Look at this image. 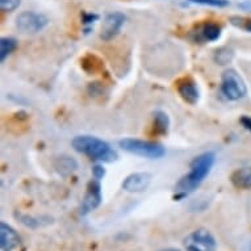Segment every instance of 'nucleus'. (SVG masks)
I'll list each match as a JSON object with an SVG mask.
<instances>
[{
    "instance_id": "obj_16",
    "label": "nucleus",
    "mask_w": 251,
    "mask_h": 251,
    "mask_svg": "<svg viewBox=\"0 0 251 251\" xmlns=\"http://www.w3.org/2000/svg\"><path fill=\"white\" fill-rule=\"evenodd\" d=\"M233 57H234V51L229 49V48H226V46L218 48L217 50H214L213 59L220 66H225L227 63H230L233 61Z\"/></svg>"
},
{
    "instance_id": "obj_25",
    "label": "nucleus",
    "mask_w": 251,
    "mask_h": 251,
    "mask_svg": "<svg viewBox=\"0 0 251 251\" xmlns=\"http://www.w3.org/2000/svg\"><path fill=\"white\" fill-rule=\"evenodd\" d=\"M159 251H180L179 249H174V247H169V249H163V250H159Z\"/></svg>"
},
{
    "instance_id": "obj_9",
    "label": "nucleus",
    "mask_w": 251,
    "mask_h": 251,
    "mask_svg": "<svg viewBox=\"0 0 251 251\" xmlns=\"http://www.w3.org/2000/svg\"><path fill=\"white\" fill-rule=\"evenodd\" d=\"M126 17L121 12H111L108 13L101 25V33H100V38L103 41H111L120 33V30L125 24Z\"/></svg>"
},
{
    "instance_id": "obj_3",
    "label": "nucleus",
    "mask_w": 251,
    "mask_h": 251,
    "mask_svg": "<svg viewBox=\"0 0 251 251\" xmlns=\"http://www.w3.org/2000/svg\"><path fill=\"white\" fill-rule=\"evenodd\" d=\"M120 148L134 155L148 158V159H161L165 156L166 149L163 145L154 141L138 140V138H124L119 142Z\"/></svg>"
},
{
    "instance_id": "obj_12",
    "label": "nucleus",
    "mask_w": 251,
    "mask_h": 251,
    "mask_svg": "<svg viewBox=\"0 0 251 251\" xmlns=\"http://www.w3.org/2000/svg\"><path fill=\"white\" fill-rule=\"evenodd\" d=\"M21 246L19 233L7 223L0 224V247L1 251H16Z\"/></svg>"
},
{
    "instance_id": "obj_17",
    "label": "nucleus",
    "mask_w": 251,
    "mask_h": 251,
    "mask_svg": "<svg viewBox=\"0 0 251 251\" xmlns=\"http://www.w3.org/2000/svg\"><path fill=\"white\" fill-rule=\"evenodd\" d=\"M55 167H57L59 173L63 174V175H67V174L74 173L75 170L78 169V163L70 156H59Z\"/></svg>"
},
{
    "instance_id": "obj_1",
    "label": "nucleus",
    "mask_w": 251,
    "mask_h": 251,
    "mask_svg": "<svg viewBox=\"0 0 251 251\" xmlns=\"http://www.w3.org/2000/svg\"><path fill=\"white\" fill-rule=\"evenodd\" d=\"M214 162H216V155L212 151L202 152L200 155L195 156L194 161L191 162L190 173L181 176L180 180L175 185L174 200L180 201L181 199L187 198L188 195L198 190L212 171Z\"/></svg>"
},
{
    "instance_id": "obj_2",
    "label": "nucleus",
    "mask_w": 251,
    "mask_h": 251,
    "mask_svg": "<svg viewBox=\"0 0 251 251\" xmlns=\"http://www.w3.org/2000/svg\"><path fill=\"white\" fill-rule=\"evenodd\" d=\"M71 145L74 150L88 156L92 161L112 163L119 159V154L111 148V145L99 137L90 134H80L73 138Z\"/></svg>"
},
{
    "instance_id": "obj_6",
    "label": "nucleus",
    "mask_w": 251,
    "mask_h": 251,
    "mask_svg": "<svg viewBox=\"0 0 251 251\" xmlns=\"http://www.w3.org/2000/svg\"><path fill=\"white\" fill-rule=\"evenodd\" d=\"M49 20L45 15L33 11H25L16 17V28L23 34H36L48 26Z\"/></svg>"
},
{
    "instance_id": "obj_15",
    "label": "nucleus",
    "mask_w": 251,
    "mask_h": 251,
    "mask_svg": "<svg viewBox=\"0 0 251 251\" xmlns=\"http://www.w3.org/2000/svg\"><path fill=\"white\" fill-rule=\"evenodd\" d=\"M17 41L16 38L13 37H3L0 40V59L1 62H4L7 57H9L11 54L16 50Z\"/></svg>"
},
{
    "instance_id": "obj_4",
    "label": "nucleus",
    "mask_w": 251,
    "mask_h": 251,
    "mask_svg": "<svg viewBox=\"0 0 251 251\" xmlns=\"http://www.w3.org/2000/svg\"><path fill=\"white\" fill-rule=\"evenodd\" d=\"M221 92L227 100L231 101L242 99L246 96V83L234 69H227L221 75Z\"/></svg>"
},
{
    "instance_id": "obj_14",
    "label": "nucleus",
    "mask_w": 251,
    "mask_h": 251,
    "mask_svg": "<svg viewBox=\"0 0 251 251\" xmlns=\"http://www.w3.org/2000/svg\"><path fill=\"white\" fill-rule=\"evenodd\" d=\"M152 128L156 134H167L170 129V119L163 111H155L152 115Z\"/></svg>"
},
{
    "instance_id": "obj_10",
    "label": "nucleus",
    "mask_w": 251,
    "mask_h": 251,
    "mask_svg": "<svg viewBox=\"0 0 251 251\" xmlns=\"http://www.w3.org/2000/svg\"><path fill=\"white\" fill-rule=\"evenodd\" d=\"M152 175L146 171H140V173H133L124 179L121 183V188L130 194H140L149 188L151 183Z\"/></svg>"
},
{
    "instance_id": "obj_7",
    "label": "nucleus",
    "mask_w": 251,
    "mask_h": 251,
    "mask_svg": "<svg viewBox=\"0 0 251 251\" xmlns=\"http://www.w3.org/2000/svg\"><path fill=\"white\" fill-rule=\"evenodd\" d=\"M188 36L195 44L214 42L221 37V26L212 21H205V23L196 25L192 30H190Z\"/></svg>"
},
{
    "instance_id": "obj_11",
    "label": "nucleus",
    "mask_w": 251,
    "mask_h": 251,
    "mask_svg": "<svg viewBox=\"0 0 251 251\" xmlns=\"http://www.w3.org/2000/svg\"><path fill=\"white\" fill-rule=\"evenodd\" d=\"M177 94L180 95V98L184 100L185 103L195 105L200 99V91H199L198 83L195 82L191 76H184L180 78L175 83Z\"/></svg>"
},
{
    "instance_id": "obj_20",
    "label": "nucleus",
    "mask_w": 251,
    "mask_h": 251,
    "mask_svg": "<svg viewBox=\"0 0 251 251\" xmlns=\"http://www.w3.org/2000/svg\"><path fill=\"white\" fill-rule=\"evenodd\" d=\"M190 3L199 5H206V7H214V8H224L229 5V0H188Z\"/></svg>"
},
{
    "instance_id": "obj_18",
    "label": "nucleus",
    "mask_w": 251,
    "mask_h": 251,
    "mask_svg": "<svg viewBox=\"0 0 251 251\" xmlns=\"http://www.w3.org/2000/svg\"><path fill=\"white\" fill-rule=\"evenodd\" d=\"M19 221H20L23 225H25L26 227H30V229H36V227H40L42 225H48L49 223H44L42 218L40 217H32V216H28V214H23V216H17Z\"/></svg>"
},
{
    "instance_id": "obj_24",
    "label": "nucleus",
    "mask_w": 251,
    "mask_h": 251,
    "mask_svg": "<svg viewBox=\"0 0 251 251\" xmlns=\"http://www.w3.org/2000/svg\"><path fill=\"white\" fill-rule=\"evenodd\" d=\"M241 123L243 124V126H245V128L249 129V130L251 132V119L250 117H246V116H245V117H242V119H241Z\"/></svg>"
},
{
    "instance_id": "obj_8",
    "label": "nucleus",
    "mask_w": 251,
    "mask_h": 251,
    "mask_svg": "<svg viewBox=\"0 0 251 251\" xmlns=\"http://www.w3.org/2000/svg\"><path fill=\"white\" fill-rule=\"evenodd\" d=\"M101 201H103V194H101L100 180L94 179L87 184L86 194H84L82 206H80V214L87 216L91 212H94V210L99 208Z\"/></svg>"
},
{
    "instance_id": "obj_5",
    "label": "nucleus",
    "mask_w": 251,
    "mask_h": 251,
    "mask_svg": "<svg viewBox=\"0 0 251 251\" xmlns=\"http://www.w3.org/2000/svg\"><path fill=\"white\" fill-rule=\"evenodd\" d=\"M185 251H216L217 241L208 229L199 227L183 239Z\"/></svg>"
},
{
    "instance_id": "obj_21",
    "label": "nucleus",
    "mask_w": 251,
    "mask_h": 251,
    "mask_svg": "<svg viewBox=\"0 0 251 251\" xmlns=\"http://www.w3.org/2000/svg\"><path fill=\"white\" fill-rule=\"evenodd\" d=\"M21 4V0H0V8L3 12H13Z\"/></svg>"
},
{
    "instance_id": "obj_19",
    "label": "nucleus",
    "mask_w": 251,
    "mask_h": 251,
    "mask_svg": "<svg viewBox=\"0 0 251 251\" xmlns=\"http://www.w3.org/2000/svg\"><path fill=\"white\" fill-rule=\"evenodd\" d=\"M230 24L235 28L245 30L251 33V19L250 17H243V16H231L230 17Z\"/></svg>"
},
{
    "instance_id": "obj_23",
    "label": "nucleus",
    "mask_w": 251,
    "mask_h": 251,
    "mask_svg": "<svg viewBox=\"0 0 251 251\" xmlns=\"http://www.w3.org/2000/svg\"><path fill=\"white\" fill-rule=\"evenodd\" d=\"M98 19H99V16L95 15V13H83V24H86V25L94 24Z\"/></svg>"
},
{
    "instance_id": "obj_22",
    "label": "nucleus",
    "mask_w": 251,
    "mask_h": 251,
    "mask_svg": "<svg viewBox=\"0 0 251 251\" xmlns=\"http://www.w3.org/2000/svg\"><path fill=\"white\" fill-rule=\"evenodd\" d=\"M92 175H94V177L98 179V180H101V179L105 176V169H104L103 166L95 165L92 167Z\"/></svg>"
},
{
    "instance_id": "obj_26",
    "label": "nucleus",
    "mask_w": 251,
    "mask_h": 251,
    "mask_svg": "<svg viewBox=\"0 0 251 251\" xmlns=\"http://www.w3.org/2000/svg\"><path fill=\"white\" fill-rule=\"evenodd\" d=\"M241 8H246V9H250L251 11V4H241L239 5Z\"/></svg>"
},
{
    "instance_id": "obj_13",
    "label": "nucleus",
    "mask_w": 251,
    "mask_h": 251,
    "mask_svg": "<svg viewBox=\"0 0 251 251\" xmlns=\"http://www.w3.org/2000/svg\"><path fill=\"white\" fill-rule=\"evenodd\" d=\"M231 184L239 190H250L251 188V167H242L235 170L230 176Z\"/></svg>"
}]
</instances>
